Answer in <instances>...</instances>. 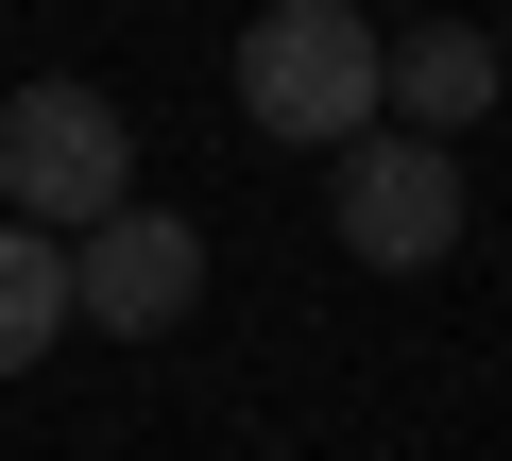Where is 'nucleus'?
Returning a JSON list of instances; mask_svg holds the SVG:
<instances>
[{
	"label": "nucleus",
	"mask_w": 512,
	"mask_h": 461,
	"mask_svg": "<svg viewBox=\"0 0 512 461\" xmlns=\"http://www.w3.org/2000/svg\"><path fill=\"white\" fill-rule=\"evenodd\" d=\"M69 342V240L52 222H0V376H35Z\"/></svg>",
	"instance_id": "6"
},
{
	"label": "nucleus",
	"mask_w": 512,
	"mask_h": 461,
	"mask_svg": "<svg viewBox=\"0 0 512 461\" xmlns=\"http://www.w3.org/2000/svg\"><path fill=\"white\" fill-rule=\"evenodd\" d=\"M205 308V222H171V205H103L86 240H69V325H103V342H171Z\"/></svg>",
	"instance_id": "4"
},
{
	"label": "nucleus",
	"mask_w": 512,
	"mask_h": 461,
	"mask_svg": "<svg viewBox=\"0 0 512 461\" xmlns=\"http://www.w3.org/2000/svg\"><path fill=\"white\" fill-rule=\"evenodd\" d=\"M495 35L478 18H427V35H376V120H410V137H478L495 120Z\"/></svg>",
	"instance_id": "5"
},
{
	"label": "nucleus",
	"mask_w": 512,
	"mask_h": 461,
	"mask_svg": "<svg viewBox=\"0 0 512 461\" xmlns=\"http://www.w3.org/2000/svg\"><path fill=\"white\" fill-rule=\"evenodd\" d=\"M239 120L256 137H376V18L359 0H256V35H239Z\"/></svg>",
	"instance_id": "1"
},
{
	"label": "nucleus",
	"mask_w": 512,
	"mask_h": 461,
	"mask_svg": "<svg viewBox=\"0 0 512 461\" xmlns=\"http://www.w3.org/2000/svg\"><path fill=\"white\" fill-rule=\"evenodd\" d=\"M103 205H137V120L103 86H18V103H0V222L86 240Z\"/></svg>",
	"instance_id": "2"
},
{
	"label": "nucleus",
	"mask_w": 512,
	"mask_h": 461,
	"mask_svg": "<svg viewBox=\"0 0 512 461\" xmlns=\"http://www.w3.org/2000/svg\"><path fill=\"white\" fill-rule=\"evenodd\" d=\"M325 222H342L359 274H444L461 257V154L410 137V120H376V137L325 154Z\"/></svg>",
	"instance_id": "3"
}]
</instances>
